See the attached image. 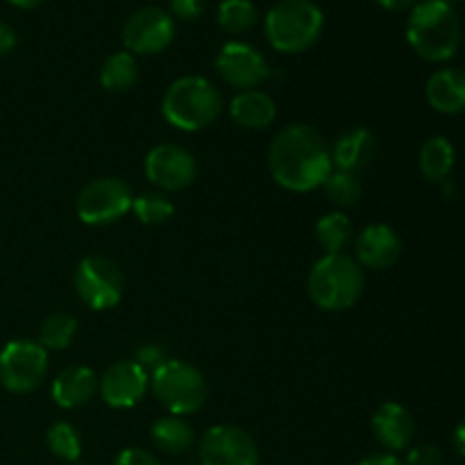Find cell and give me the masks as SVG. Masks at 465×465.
<instances>
[{"instance_id": "obj_1", "label": "cell", "mask_w": 465, "mask_h": 465, "mask_svg": "<svg viewBox=\"0 0 465 465\" xmlns=\"http://www.w3.org/2000/svg\"><path fill=\"white\" fill-rule=\"evenodd\" d=\"M271 177L291 193H312L321 189L331 166V150L325 136L312 125L293 123L282 127L268 148Z\"/></svg>"}, {"instance_id": "obj_2", "label": "cell", "mask_w": 465, "mask_h": 465, "mask_svg": "<svg viewBox=\"0 0 465 465\" xmlns=\"http://www.w3.org/2000/svg\"><path fill=\"white\" fill-rule=\"evenodd\" d=\"M407 41L425 62H450L461 45L459 14L445 0H420L409 14Z\"/></svg>"}, {"instance_id": "obj_3", "label": "cell", "mask_w": 465, "mask_h": 465, "mask_svg": "<svg viewBox=\"0 0 465 465\" xmlns=\"http://www.w3.org/2000/svg\"><path fill=\"white\" fill-rule=\"evenodd\" d=\"M366 289V275L357 259L348 254H325L312 266L307 291L312 302L322 312H348Z\"/></svg>"}, {"instance_id": "obj_4", "label": "cell", "mask_w": 465, "mask_h": 465, "mask_svg": "<svg viewBox=\"0 0 465 465\" xmlns=\"http://www.w3.org/2000/svg\"><path fill=\"white\" fill-rule=\"evenodd\" d=\"M223 112V95L207 77L184 75L171 82L163 94L162 114L180 132H200Z\"/></svg>"}, {"instance_id": "obj_5", "label": "cell", "mask_w": 465, "mask_h": 465, "mask_svg": "<svg viewBox=\"0 0 465 465\" xmlns=\"http://www.w3.org/2000/svg\"><path fill=\"white\" fill-rule=\"evenodd\" d=\"M322 30L325 14L312 0H280L263 18V35L277 53H304L321 39Z\"/></svg>"}, {"instance_id": "obj_6", "label": "cell", "mask_w": 465, "mask_h": 465, "mask_svg": "<svg viewBox=\"0 0 465 465\" xmlns=\"http://www.w3.org/2000/svg\"><path fill=\"white\" fill-rule=\"evenodd\" d=\"M150 391L171 416H191L204 407L209 384L203 372L184 359H166L150 372Z\"/></svg>"}, {"instance_id": "obj_7", "label": "cell", "mask_w": 465, "mask_h": 465, "mask_svg": "<svg viewBox=\"0 0 465 465\" xmlns=\"http://www.w3.org/2000/svg\"><path fill=\"white\" fill-rule=\"evenodd\" d=\"M73 286L82 302L94 312H107L123 300L125 277L114 259L103 254H89L80 259L73 272Z\"/></svg>"}, {"instance_id": "obj_8", "label": "cell", "mask_w": 465, "mask_h": 465, "mask_svg": "<svg viewBox=\"0 0 465 465\" xmlns=\"http://www.w3.org/2000/svg\"><path fill=\"white\" fill-rule=\"evenodd\" d=\"M48 375V350L36 341L14 339L0 350V384L9 393L25 395L39 389Z\"/></svg>"}, {"instance_id": "obj_9", "label": "cell", "mask_w": 465, "mask_h": 465, "mask_svg": "<svg viewBox=\"0 0 465 465\" xmlns=\"http://www.w3.org/2000/svg\"><path fill=\"white\" fill-rule=\"evenodd\" d=\"M132 200L134 193L125 182L118 177H98L77 193L75 212L84 225H112L132 212Z\"/></svg>"}, {"instance_id": "obj_10", "label": "cell", "mask_w": 465, "mask_h": 465, "mask_svg": "<svg viewBox=\"0 0 465 465\" xmlns=\"http://www.w3.org/2000/svg\"><path fill=\"white\" fill-rule=\"evenodd\" d=\"M175 41V18L162 7H141L123 25V44L127 53L150 57Z\"/></svg>"}, {"instance_id": "obj_11", "label": "cell", "mask_w": 465, "mask_h": 465, "mask_svg": "<svg viewBox=\"0 0 465 465\" xmlns=\"http://www.w3.org/2000/svg\"><path fill=\"white\" fill-rule=\"evenodd\" d=\"M200 465H259V448L239 425H213L198 443Z\"/></svg>"}, {"instance_id": "obj_12", "label": "cell", "mask_w": 465, "mask_h": 465, "mask_svg": "<svg viewBox=\"0 0 465 465\" xmlns=\"http://www.w3.org/2000/svg\"><path fill=\"white\" fill-rule=\"evenodd\" d=\"M145 177L157 186L162 193L189 189L198 175L195 157L177 143H159L145 154Z\"/></svg>"}, {"instance_id": "obj_13", "label": "cell", "mask_w": 465, "mask_h": 465, "mask_svg": "<svg viewBox=\"0 0 465 465\" xmlns=\"http://www.w3.org/2000/svg\"><path fill=\"white\" fill-rule=\"evenodd\" d=\"M216 71L225 84L239 91L257 89L271 77L266 57L245 41H230L223 45L216 57Z\"/></svg>"}, {"instance_id": "obj_14", "label": "cell", "mask_w": 465, "mask_h": 465, "mask_svg": "<svg viewBox=\"0 0 465 465\" xmlns=\"http://www.w3.org/2000/svg\"><path fill=\"white\" fill-rule=\"evenodd\" d=\"M150 391V372H145L134 359L116 361L100 377L98 393L112 409H132Z\"/></svg>"}, {"instance_id": "obj_15", "label": "cell", "mask_w": 465, "mask_h": 465, "mask_svg": "<svg viewBox=\"0 0 465 465\" xmlns=\"http://www.w3.org/2000/svg\"><path fill=\"white\" fill-rule=\"evenodd\" d=\"M402 254V239L386 223H372L363 227L354 239V259L361 268L386 271Z\"/></svg>"}, {"instance_id": "obj_16", "label": "cell", "mask_w": 465, "mask_h": 465, "mask_svg": "<svg viewBox=\"0 0 465 465\" xmlns=\"http://www.w3.org/2000/svg\"><path fill=\"white\" fill-rule=\"evenodd\" d=\"M371 430L377 443L389 450V454L404 452L416 439V420L411 411L400 402L380 404L371 418Z\"/></svg>"}, {"instance_id": "obj_17", "label": "cell", "mask_w": 465, "mask_h": 465, "mask_svg": "<svg viewBox=\"0 0 465 465\" xmlns=\"http://www.w3.org/2000/svg\"><path fill=\"white\" fill-rule=\"evenodd\" d=\"M98 389L100 377L89 366L75 363V366L64 368L54 377L53 386H50V398L59 409L71 411V409H80L89 404L98 395Z\"/></svg>"}, {"instance_id": "obj_18", "label": "cell", "mask_w": 465, "mask_h": 465, "mask_svg": "<svg viewBox=\"0 0 465 465\" xmlns=\"http://www.w3.org/2000/svg\"><path fill=\"white\" fill-rule=\"evenodd\" d=\"M330 150L334 171L359 175V173L366 171L372 163V159H375L377 139L371 130H366V127H354V130L343 132Z\"/></svg>"}, {"instance_id": "obj_19", "label": "cell", "mask_w": 465, "mask_h": 465, "mask_svg": "<svg viewBox=\"0 0 465 465\" xmlns=\"http://www.w3.org/2000/svg\"><path fill=\"white\" fill-rule=\"evenodd\" d=\"M427 103L439 114H454L465 112V71L459 68H440L427 80L425 86Z\"/></svg>"}, {"instance_id": "obj_20", "label": "cell", "mask_w": 465, "mask_h": 465, "mask_svg": "<svg viewBox=\"0 0 465 465\" xmlns=\"http://www.w3.org/2000/svg\"><path fill=\"white\" fill-rule=\"evenodd\" d=\"M230 116L243 130H266L275 123L277 104L268 94L259 89L239 91L230 103Z\"/></svg>"}, {"instance_id": "obj_21", "label": "cell", "mask_w": 465, "mask_h": 465, "mask_svg": "<svg viewBox=\"0 0 465 465\" xmlns=\"http://www.w3.org/2000/svg\"><path fill=\"white\" fill-rule=\"evenodd\" d=\"M150 439L154 448L168 457L186 454L195 445V431L182 416H162L150 427Z\"/></svg>"}, {"instance_id": "obj_22", "label": "cell", "mask_w": 465, "mask_h": 465, "mask_svg": "<svg viewBox=\"0 0 465 465\" xmlns=\"http://www.w3.org/2000/svg\"><path fill=\"white\" fill-rule=\"evenodd\" d=\"M418 166L425 180L445 182L454 168V145L445 136H431L422 143Z\"/></svg>"}, {"instance_id": "obj_23", "label": "cell", "mask_w": 465, "mask_h": 465, "mask_svg": "<svg viewBox=\"0 0 465 465\" xmlns=\"http://www.w3.org/2000/svg\"><path fill=\"white\" fill-rule=\"evenodd\" d=\"M136 82H139V62L127 50L114 53L100 68V84L109 94H125Z\"/></svg>"}, {"instance_id": "obj_24", "label": "cell", "mask_w": 465, "mask_h": 465, "mask_svg": "<svg viewBox=\"0 0 465 465\" xmlns=\"http://www.w3.org/2000/svg\"><path fill=\"white\" fill-rule=\"evenodd\" d=\"M354 236L352 221L343 212H331L316 223V241L327 254H341Z\"/></svg>"}, {"instance_id": "obj_25", "label": "cell", "mask_w": 465, "mask_h": 465, "mask_svg": "<svg viewBox=\"0 0 465 465\" xmlns=\"http://www.w3.org/2000/svg\"><path fill=\"white\" fill-rule=\"evenodd\" d=\"M77 336V321L71 313H50L39 327V341L36 343L45 350H66Z\"/></svg>"}, {"instance_id": "obj_26", "label": "cell", "mask_w": 465, "mask_h": 465, "mask_svg": "<svg viewBox=\"0 0 465 465\" xmlns=\"http://www.w3.org/2000/svg\"><path fill=\"white\" fill-rule=\"evenodd\" d=\"M132 212L143 225H162L171 221L175 213V203L162 191H145V193L134 195L132 200Z\"/></svg>"}, {"instance_id": "obj_27", "label": "cell", "mask_w": 465, "mask_h": 465, "mask_svg": "<svg viewBox=\"0 0 465 465\" xmlns=\"http://www.w3.org/2000/svg\"><path fill=\"white\" fill-rule=\"evenodd\" d=\"M218 25L230 35H243L257 23V7L252 0H223L218 5Z\"/></svg>"}, {"instance_id": "obj_28", "label": "cell", "mask_w": 465, "mask_h": 465, "mask_svg": "<svg viewBox=\"0 0 465 465\" xmlns=\"http://www.w3.org/2000/svg\"><path fill=\"white\" fill-rule=\"evenodd\" d=\"M322 189H325L327 200L341 209H350L354 207V204H359L363 193L359 175L343 171H331L330 177L325 180V184H322Z\"/></svg>"}, {"instance_id": "obj_29", "label": "cell", "mask_w": 465, "mask_h": 465, "mask_svg": "<svg viewBox=\"0 0 465 465\" xmlns=\"http://www.w3.org/2000/svg\"><path fill=\"white\" fill-rule=\"evenodd\" d=\"M45 445L59 461L75 463L82 457V439L71 422H54L45 434Z\"/></svg>"}, {"instance_id": "obj_30", "label": "cell", "mask_w": 465, "mask_h": 465, "mask_svg": "<svg viewBox=\"0 0 465 465\" xmlns=\"http://www.w3.org/2000/svg\"><path fill=\"white\" fill-rule=\"evenodd\" d=\"M404 465H443V452H440L439 445L434 443L411 445V448L407 450Z\"/></svg>"}, {"instance_id": "obj_31", "label": "cell", "mask_w": 465, "mask_h": 465, "mask_svg": "<svg viewBox=\"0 0 465 465\" xmlns=\"http://www.w3.org/2000/svg\"><path fill=\"white\" fill-rule=\"evenodd\" d=\"M166 359H168L166 350L157 343H143L141 348H136V352H134V361L139 363L145 372L157 371V368L162 366Z\"/></svg>"}, {"instance_id": "obj_32", "label": "cell", "mask_w": 465, "mask_h": 465, "mask_svg": "<svg viewBox=\"0 0 465 465\" xmlns=\"http://www.w3.org/2000/svg\"><path fill=\"white\" fill-rule=\"evenodd\" d=\"M112 465H162L157 454L143 448H125L114 457Z\"/></svg>"}, {"instance_id": "obj_33", "label": "cell", "mask_w": 465, "mask_h": 465, "mask_svg": "<svg viewBox=\"0 0 465 465\" xmlns=\"http://www.w3.org/2000/svg\"><path fill=\"white\" fill-rule=\"evenodd\" d=\"M207 0H171V16L180 21H198L204 14Z\"/></svg>"}, {"instance_id": "obj_34", "label": "cell", "mask_w": 465, "mask_h": 465, "mask_svg": "<svg viewBox=\"0 0 465 465\" xmlns=\"http://www.w3.org/2000/svg\"><path fill=\"white\" fill-rule=\"evenodd\" d=\"M14 45H16V32H14L7 23L0 21V57L12 53Z\"/></svg>"}, {"instance_id": "obj_35", "label": "cell", "mask_w": 465, "mask_h": 465, "mask_svg": "<svg viewBox=\"0 0 465 465\" xmlns=\"http://www.w3.org/2000/svg\"><path fill=\"white\" fill-rule=\"evenodd\" d=\"M359 465H404L402 459H398L395 454H371V457H366L363 461H359Z\"/></svg>"}, {"instance_id": "obj_36", "label": "cell", "mask_w": 465, "mask_h": 465, "mask_svg": "<svg viewBox=\"0 0 465 465\" xmlns=\"http://www.w3.org/2000/svg\"><path fill=\"white\" fill-rule=\"evenodd\" d=\"M377 3L384 9H389V12H404V9L416 7L420 0H377Z\"/></svg>"}, {"instance_id": "obj_37", "label": "cell", "mask_w": 465, "mask_h": 465, "mask_svg": "<svg viewBox=\"0 0 465 465\" xmlns=\"http://www.w3.org/2000/svg\"><path fill=\"white\" fill-rule=\"evenodd\" d=\"M452 445H454V450H457L459 457L465 459V420L459 422L457 430H454V434H452Z\"/></svg>"}, {"instance_id": "obj_38", "label": "cell", "mask_w": 465, "mask_h": 465, "mask_svg": "<svg viewBox=\"0 0 465 465\" xmlns=\"http://www.w3.org/2000/svg\"><path fill=\"white\" fill-rule=\"evenodd\" d=\"M7 3H12L14 7L18 9H35L39 7V5H44L45 0H7Z\"/></svg>"}, {"instance_id": "obj_39", "label": "cell", "mask_w": 465, "mask_h": 465, "mask_svg": "<svg viewBox=\"0 0 465 465\" xmlns=\"http://www.w3.org/2000/svg\"><path fill=\"white\" fill-rule=\"evenodd\" d=\"M445 3H450V5H452V3H463V0H445Z\"/></svg>"}, {"instance_id": "obj_40", "label": "cell", "mask_w": 465, "mask_h": 465, "mask_svg": "<svg viewBox=\"0 0 465 465\" xmlns=\"http://www.w3.org/2000/svg\"><path fill=\"white\" fill-rule=\"evenodd\" d=\"M71 465H84V463H71Z\"/></svg>"}]
</instances>
